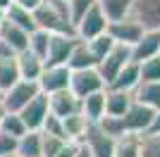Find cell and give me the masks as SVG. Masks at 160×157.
<instances>
[{"label":"cell","mask_w":160,"mask_h":157,"mask_svg":"<svg viewBox=\"0 0 160 157\" xmlns=\"http://www.w3.org/2000/svg\"><path fill=\"white\" fill-rule=\"evenodd\" d=\"M33 24L36 29L50 33V36H74L67 2H60V0H43L38 10L33 12Z\"/></svg>","instance_id":"6da1fadb"},{"label":"cell","mask_w":160,"mask_h":157,"mask_svg":"<svg viewBox=\"0 0 160 157\" xmlns=\"http://www.w3.org/2000/svg\"><path fill=\"white\" fill-rule=\"evenodd\" d=\"M38 93H41L38 83H33V81H22V78H19L12 88H7V91L2 93L0 102H2V107H5L7 112H14V114H17V112L24 110Z\"/></svg>","instance_id":"7a4b0ae2"},{"label":"cell","mask_w":160,"mask_h":157,"mask_svg":"<svg viewBox=\"0 0 160 157\" xmlns=\"http://www.w3.org/2000/svg\"><path fill=\"white\" fill-rule=\"evenodd\" d=\"M105 91V81L100 78L98 69H81V72H72L69 76V93L77 100H84L93 93Z\"/></svg>","instance_id":"3957f363"},{"label":"cell","mask_w":160,"mask_h":157,"mask_svg":"<svg viewBox=\"0 0 160 157\" xmlns=\"http://www.w3.org/2000/svg\"><path fill=\"white\" fill-rule=\"evenodd\" d=\"M105 31H108V19L103 17V12L98 10V5H93L77 24H74V36L79 40H84V43L103 36Z\"/></svg>","instance_id":"277c9868"},{"label":"cell","mask_w":160,"mask_h":157,"mask_svg":"<svg viewBox=\"0 0 160 157\" xmlns=\"http://www.w3.org/2000/svg\"><path fill=\"white\" fill-rule=\"evenodd\" d=\"M153 110H148V107H143V105L134 102L129 105V110L124 112V117L120 119L122 121V129H124V133H132V136H146L148 126H151V121H153Z\"/></svg>","instance_id":"5b68a950"},{"label":"cell","mask_w":160,"mask_h":157,"mask_svg":"<svg viewBox=\"0 0 160 157\" xmlns=\"http://www.w3.org/2000/svg\"><path fill=\"white\" fill-rule=\"evenodd\" d=\"M108 36L115 45H124V48H132L136 40L143 36V26L139 21H134L132 17L127 19H120V21H110L108 24Z\"/></svg>","instance_id":"8992f818"},{"label":"cell","mask_w":160,"mask_h":157,"mask_svg":"<svg viewBox=\"0 0 160 157\" xmlns=\"http://www.w3.org/2000/svg\"><path fill=\"white\" fill-rule=\"evenodd\" d=\"M127 62H132V52H129V48H124V45H115L112 50L98 62L96 69H98L100 78L105 81V88L110 86V81L122 72V67L127 64Z\"/></svg>","instance_id":"52a82bcc"},{"label":"cell","mask_w":160,"mask_h":157,"mask_svg":"<svg viewBox=\"0 0 160 157\" xmlns=\"http://www.w3.org/2000/svg\"><path fill=\"white\" fill-rule=\"evenodd\" d=\"M129 17L139 21L143 31H160V0H134Z\"/></svg>","instance_id":"ba28073f"},{"label":"cell","mask_w":160,"mask_h":157,"mask_svg":"<svg viewBox=\"0 0 160 157\" xmlns=\"http://www.w3.org/2000/svg\"><path fill=\"white\" fill-rule=\"evenodd\" d=\"M79 145H84L91 157H112V152H115V138L103 133L98 124L88 126L86 136H84V140H81Z\"/></svg>","instance_id":"9c48e42d"},{"label":"cell","mask_w":160,"mask_h":157,"mask_svg":"<svg viewBox=\"0 0 160 157\" xmlns=\"http://www.w3.org/2000/svg\"><path fill=\"white\" fill-rule=\"evenodd\" d=\"M77 36H50L46 52V67H67V59L77 45Z\"/></svg>","instance_id":"30bf717a"},{"label":"cell","mask_w":160,"mask_h":157,"mask_svg":"<svg viewBox=\"0 0 160 157\" xmlns=\"http://www.w3.org/2000/svg\"><path fill=\"white\" fill-rule=\"evenodd\" d=\"M69 76H72V72L67 67H46L36 83L43 95H53L60 91H69Z\"/></svg>","instance_id":"8fae6325"},{"label":"cell","mask_w":160,"mask_h":157,"mask_svg":"<svg viewBox=\"0 0 160 157\" xmlns=\"http://www.w3.org/2000/svg\"><path fill=\"white\" fill-rule=\"evenodd\" d=\"M17 114H19V119L24 121L27 131H41L46 117L50 114V112H48V95L38 93V95H36V98H33L22 112H17Z\"/></svg>","instance_id":"7c38bea8"},{"label":"cell","mask_w":160,"mask_h":157,"mask_svg":"<svg viewBox=\"0 0 160 157\" xmlns=\"http://www.w3.org/2000/svg\"><path fill=\"white\" fill-rule=\"evenodd\" d=\"M132 52V62L141 64V62H146L151 57H158L160 55V31H143L136 43L129 48Z\"/></svg>","instance_id":"4fadbf2b"},{"label":"cell","mask_w":160,"mask_h":157,"mask_svg":"<svg viewBox=\"0 0 160 157\" xmlns=\"http://www.w3.org/2000/svg\"><path fill=\"white\" fill-rule=\"evenodd\" d=\"M14 62H17V74H19L22 81H33V83H36L41 78V74H43V69H46L43 59H38L29 50L19 52V55L14 57Z\"/></svg>","instance_id":"5bb4252c"},{"label":"cell","mask_w":160,"mask_h":157,"mask_svg":"<svg viewBox=\"0 0 160 157\" xmlns=\"http://www.w3.org/2000/svg\"><path fill=\"white\" fill-rule=\"evenodd\" d=\"M48 112L58 119H65L69 114H74V112H79V100L69 91L53 93V95H48Z\"/></svg>","instance_id":"9a60e30c"},{"label":"cell","mask_w":160,"mask_h":157,"mask_svg":"<svg viewBox=\"0 0 160 157\" xmlns=\"http://www.w3.org/2000/svg\"><path fill=\"white\" fill-rule=\"evenodd\" d=\"M0 43H5L14 55H19V52H24L29 48V33L17 29L10 21H5V17H2V24H0Z\"/></svg>","instance_id":"2e32d148"},{"label":"cell","mask_w":160,"mask_h":157,"mask_svg":"<svg viewBox=\"0 0 160 157\" xmlns=\"http://www.w3.org/2000/svg\"><path fill=\"white\" fill-rule=\"evenodd\" d=\"M141 83V76H139V64L136 62H127L122 67V72L110 81V91H122V93H132L136 86Z\"/></svg>","instance_id":"e0dca14e"},{"label":"cell","mask_w":160,"mask_h":157,"mask_svg":"<svg viewBox=\"0 0 160 157\" xmlns=\"http://www.w3.org/2000/svg\"><path fill=\"white\" fill-rule=\"evenodd\" d=\"M79 112L86 117L88 124H98L100 119L105 117V91L93 93V95L79 100Z\"/></svg>","instance_id":"ac0fdd59"},{"label":"cell","mask_w":160,"mask_h":157,"mask_svg":"<svg viewBox=\"0 0 160 157\" xmlns=\"http://www.w3.org/2000/svg\"><path fill=\"white\" fill-rule=\"evenodd\" d=\"M132 100L143 105V107H148V110L158 112L160 110V83H146V81H141L132 91Z\"/></svg>","instance_id":"d6986e66"},{"label":"cell","mask_w":160,"mask_h":157,"mask_svg":"<svg viewBox=\"0 0 160 157\" xmlns=\"http://www.w3.org/2000/svg\"><path fill=\"white\" fill-rule=\"evenodd\" d=\"M132 105V93H122V91H110L105 88V117L122 119L124 112Z\"/></svg>","instance_id":"ffe728a7"},{"label":"cell","mask_w":160,"mask_h":157,"mask_svg":"<svg viewBox=\"0 0 160 157\" xmlns=\"http://www.w3.org/2000/svg\"><path fill=\"white\" fill-rule=\"evenodd\" d=\"M60 121H62V131H65V140H69V143H81L84 136H86V129L91 126L81 112H74V114L60 119Z\"/></svg>","instance_id":"44dd1931"},{"label":"cell","mask_w":160,"mask_h":157,"mask_svg":"<svg viewBox=\"0 0 160 157\" xmlns=\"http://www.w3.org/2000/svg\"><path fill=\"white\" fill-rule=\"evenodd\" d=\"M132 2L134 0H96L98 10L103 12V17L110 21H120V19H127L132 14Z\"/></svg>","instance_id":"7402d4cb"},{"label":"cell","mask_w":160,"mask_h":157,"mask_svg":"<svg viewBox=\"0 0 160 157\" xmlns=\"http://www.w3.org/2000/svg\"><path fill=\"white\" fill-rule=\"evenodd\" d=\"M96 67H98V62L93 59L88 45L84 40H77L72 55L67 59V69H69V72H81V69H96Z\"/></svg>","instance_id":"603a6c76"},{"label":"cell","mask_w":160,"mask_h":157,"mask_svg":"<svg viewBox=\"0 0 160 157\" xmlns=\"http://www.w3.org/2000/svg\"><path fill=\"white\" fill-rule=\"evenodd\" d=\"M5 21L14 24L17 29H22V31H27V33L36 31V24H33V14H31V12H27V10H22V7H19V5H14V2L5 10Z\"/></svg>","instance_id":"cb8c5ba5"},{"label":"cell","mask_w":160,"mask_h":157,"mask_svg":"<svg viewBox=\"0 0 160 157\" xmlns=\"http://www.w3.org/2000/svg\"><path fill=\"white\" fill-rule=\"evenodd\" d=\"M17 157H41V131H27L17 140Z\"/></svg>","instance_id":"d4e9b609"},{"label":"cell","mask_w":160,"mask_h":157,"mask_svg":"<svg viewBox=\"0 0 160 157\" xmlns=\"http://www.w3.org/2000/svg\"><path fill=\"white\" fill-rule=\"evenodd\" d=\"M141 138L143 136H132V133H124L122 138H117L112 157H139L141 155Z\"/></svg>","instance_id":"484cf974"},{"label":"cell","mask_w":160,"mask_h":157,"mask_svg":"<svg viewBox=\"0 0 160 157\" xmlns=\"http://www.w3.org/2000/svg\"><path fill=\"white\" fill-rule=\"evenodd\" d=\"M19 81V74H17V62L14 57H0V95L12 88L14 83Z\"/></svg>","instance_id":"4316f807"},{"label":"cell","mask_w":160,"mask_h":157,"mask_svg":"<svg viewBox=\"0 0 160 157\" xmlns=\"http://www.w3.org/2000/svg\"><path fill=\"white\" fill-rule=\"evenodd\" d=\"M0 133H2V136L14 138V140H19V138L27 133V126H24V121L19 119V114L7 112L5 117H2V121H0Z\"/></svg>","instance_id":"83f0119b"},{"label":"cell","mask_w":160,"mask_h":157,"mask_svg":"<svg viewBox=\"0 0 160 157\" xmlns=\"http://www.w3.org/2000/svg\"><path fill=\"white\" fill-rule=\"evenodd\" d=\"M48 40H50V33L41 31V29H36V31L29 33V52H33L38 59H43V64H46V52H48Z\"/></svg>","instance_id":"f1b7e54d"},{"label":"cell","mask_w":160,"mask_h":157,"mask_svg":"<svg viewBox=\"0 0 160 157\" xmlns=\"http://www.w3.org/2000/svg\"><path fill=\"white\" fill-rule=\"evenodd\" d=\"M139 76L146 83H160V55L139 64Z\"/></svg>","instance_id":"f546056e"},{"label":"cell","mask_w":160,"mask_h":157,"mask_svg":"<svg viewBox=\"0 0 160 157\" xmlns=\"http://www.w3.org/2000/svg\"><path fill=\"white\" fill-rule=\"evenodd\" d=\"M86 45H88V50H91V55H93V59H96V62H100V59H103L108 52L115 48V43L110 40V36H108V33H103V36H98V38L88 40Z\"/></svg>","instance_id":"4dcf8cb0"},{"label":"cell","mask_w":160,"mask_h":157,"mask_svg":"<svg viewBox=\"0 0 160 157\" xmlns=\"http://www.w3.org/2000/svg\"><path fill=\"white\" fill-rule=\"evenodd\" d=\"M96 5V0H67V12H69V19H72V26L84 17V14Z\"/></svg>","instance_id":"1f68e13d"},{"label":"cell","mask_w":160,"mask_h":157,"mask_svg":"<svg viewBox=\"0 0 160 157\" xmlns=\"http://www.w3.org/2000/svg\"><path fill=\"white\" fill-rule=\"evenodd\" d=\"M65 143L67 140H62V138H53V136H43L41 133V157H55L62 150Z\"/></svg>","instance_id":"d6a6232c"},{"label":"cell","mask_w":160,"mask_h":157,"mask_svg":"<svg viewBox=\"0 0 160 157\" xmlns=\"http://www.w3.org/2000/svg\"><path fill=\"white\" fill-rule=\"evenodd\" d=\"M41 133H43V136H53V138H62V140H65L62 121L58 117H53V114H48V117H46V121H43V126H41Z\"/></svg>","instance_id":"836d02e7"},{"label":"cell","mask_w":160,"mask_h":157,"mask_svg":"<svg viewBox=\"0 0 160 157\" xmlns=\"http://www.w3.org/2000/svg\"><path fill=\"white\" fill-rule=\"evenodd\" d=\"M139 157H160V138H151V136L141 138V155Z\"/></svg>","instance_id":"e575fe53"},{"label":"cell","mask_w":160,"mask_h":157,"mask_svg":"<svg viewBox=\"0 0 160 157\" xmlns=\"http://www.w3.org/2000/svg\"><path fill=\"white\" fill-rule=\"evenodd\" d=\"M12 155H17V140L0 133V157H12Z\"/></svg>","instance_id":"d590c367"},{"label":"cell","mask_w":160,"mask_h":157,"mask_svg":"<svg viewBox=\"0 0 160 157\" xmlns=\"http://www.w3.org/2000/svg\"><path fill=\"white\" fill-rule=\"evenodd\" d=\"M146 136H151V138H160V110L153 114V121H151V126H148Z\"/></svg>","instance_id":"8d00e7d4"},{"label":"cell","mask_w":160,"mask_h":157,"mask_svg":"<svg viewBox=\"0 0 160 157\" xmlns=\"http://www.w3.org/2000/svg\"><path fill=\"white\" fill-rule=\"evenodd\" d=\"M12 2H14V5H19L22 10H27V12L33 14L36 10H38V5L43 2V0H12Z\"/></svg>","instance_id":"74e56055"},{"label":"cell","mask_w":160,"mask_h":157,"mask_svg":"<svg viewBox=\"0 0 160 157\" xmlns=\"http://www.w3.org/2000/svg\"><path fill=\"white\" fill-rule=\"evenodd\" d=\"M77 150H79V143H69V140H67V143L62 145V150L58 152L55 157H74V155H77Z\"/></svg>","instance_id":"f35d334b"},{"label":"cell","mask_w":160,"mask_h":157,"mask_svg":"<svg viewBox=\"0 0 160 157\" xmlns=\"http://www.w3.org/2000/svg\"><path fill=\"white\" fill-rule=\"evenodd\" d=\"M10 5H12V0H0V12L5 14V10H7Z\"/></svg>","instance_id":"ab89813d"},{"label":"cell","mask_w":160,"mask_h":157,"mask_svg":"<svg viewBox=\"0 0 160 157\" xmlns=\"http://www.w3.org/2000/svg\"><path fill=\"white\" fill-rule=\"evenodd\" d=\"M74 157H91V155L86 152V148H84V145H79V150H77V155H74Z\"/></svg>","instance_id":"60d3db41"},{"label":"cell","mask_w":160,"mask_h":157,"mask_svg":"<svg viewBox=\"0 0 160 157\" xmlns=\"http://www.w3.org/2000/svg\"><path fill=\"white\" fill-rule=\"evenodd\" d=\"M5 114H7V110L2 107V102H0V121H2V117H5Z\"/></svg>","instance_id":"b9f144b4"},{"label":"cell","mask_w":160,"mask_h":157,"mask_svg":"<svg viewBox=\"0 0 160 157\" xmlns=\"http://www.w3.org/2000/svg\"><path fill=\"white\" fill-rule=\"evenodd\" d=\"M2 17H5V14H2V12H0V24H2Z\"/></svg>","instance_id":"7bdbcfd3"},{"label":"cell","mask_w":160,"mask_h":157,"mask_svg":"<svg viewBox=\"0 0 160 157\" xmlns=\"http://www.w3.org/2000/svg\"><path fill=\"white\" fill-rule=\"evenodd\" d=\"M60 2H67V0H60Z\"/></svg>","instance_id":"ee69618b"},{"label":"cell","mask_w":160,"mask_h":157,"mask_svg":"<svg viewBox=\"0 0 160 157\" xmlns=\"http://www.w3.org/2000/svg\"><path fill=\"white\" fill-rule=\"evenodd\" d=\"M12 157H17V155H12Z\"/></svg>","instance_id":"f6af8a7d"},{"label":"cell","mask_w":160,"mask_h":157,"mask_svg":"<svg viewBox=\"0 0 160 157\" xmlns=\"http://www.w3.org/2000/svg\"><path fill=\"white\" fill-rule=\"evenodd\" d=\"M0 98H2V95H0Z\"/></svg>","instance_id":"bcb514c9"}]
</instances>
